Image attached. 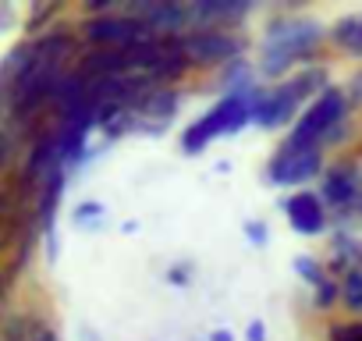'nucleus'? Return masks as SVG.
<instances>
[{
	"label": "nucleus",
	"instance_id": "obj_2",
	"mask_svg": "<svg viewBox=\"0 0 362 341\" xmlns=\"http://www.w3.org/2000/svg\"><path fill=\"white\" fill-rule=\"evenodd\" d=\"M344 93L341 89H323L309 107H305V114L298 117V125L291 128V135L284 139V146H281V153H305V149H320L323 142H330L334 139V132H337V125L344 121Z\"/></svg>",
	"mask_w": 362,
	"mask_h": 341
},
{
	"label": "nucleus",
	"instance_id": "obj_24",
	"mask_svg": "<svg viewBox=\"0 0 362 341\" xmlns=\"http://www.w3.org/2000/svg\"><path fill=\"white\" fill-rule=\"evenodd\" d=\"M351 86H355V93H358V96H362V71H358V75H355V82H351Z\"/></svg>",
	"mask_w": 362,
	"mask_h": 341
},
{
	"label": "nucleus",
	"instance_id": "obj_25",
	"mask_svg": "<svg viewBox=\"0 0 362 341\" xmlns=\"http://www.w3.org/2000/svg\"><path fill=\"white\" fill-rule=\"evenodd\" d=\"M4 291H8V284H4V274H0V299H4Z\"/></svg>",
	"mask_w": 362,
	"mask_h": 341
},
{
	"label": "nucleus",
	"instance_id": "obj_8",
	"mask_svg": "<svg viewBox=\"0 0 362 341\" xmlns=\"http://www.w3.org/2000/svg\"><path fill=\"white\" fill-rule=\"evenodd\" d=\"M362 196V182H358V170H351L348 163H337L327 170V178H323V192L320 200L334 210H355Z\"/></svg>",
	"mask_w": 362,
	"mask_h": 341
},
{
	"label": "nucleus",
	"instance_id": "obj_11",
	"mask_svg": "<svg viewBox=\"0 0 362 341\" xmlns=\"http://www.w3.org/2000/svg\"><path fill=\"white\" fill-rule=\"evenodd\" d=\"M189 68H192V64H189L185 54H163V50H160V61H156L146 75H149V82H153L156 89H170V82H177Z\"/></svg>",
	"mask_w": 362,
	"mask_h": 341
},
{
	"label": "nucleus",
	"instance_id": "obj_5",
	"mask_svg": "<svg viewBox=\"0 0 362 341\" xmlns=\"http://www.w3.org/2000/svg\"><path fill=\"white\" fill-rule=\"evenodd\" d=\"M245 40L235 36L231 29H192L181 36V54L189 57L192 68H217V64H231L242 61Z\"/></svg>",
	"mask_w": 362,
	"mask_h": 341
},
{
	"label": "nucleus",
	"instance_id": "obj_18",
	"mask_svg": "<svg viewBox=\"0 0 362 341\" xmlns=\"http://www.w3.org/2000/svg\"><path fill=\"white\" fill-rule=\"evenodd\" d=\"M249 238H252V242H259V245L267 242V231H263V224H259V221H256V224H249Z\"/></svg>",
	"mask_w": 362,
	"mask_h": 341
},
{
	"label": "nucleus",
	"instance_id": "obj_17",
	"mask_svg": "<svg viewBox=\"0 0 362 341\" xmlns=\"http://www.w3.org/2000/svg\"><path fill=\"white\" fill-rule=\"evenodd\" d=\"M337 295H341V284H337V281H330V277H327V281H323V284H320V288H316V309H330V306H334V299H337Z\"/></svg>",
	"mask_w": 362,
	"mask_h": 341
},
{
	"label": "nucleus",
	"instance_id": "obj_9",
	"mask_svg": "<svg viewBox=\"0 0 362 341\" xmlns=\"http://www.w3.org/2000/svg\"><path fill=\"white\" fill-rule=\"evenodd\" d=\"M284 214H288V221H291V228L298 235H320L327 228V207L313 192H295L284 203Z\"/></svg>",
	"mask_w": 362,
	"mask_h": 341
},
{
	"label": "nucleus",
	"instance_id": "obj_19",
	"mask_svg": "<svg viewBox=\"0 0 362 341\" xmlns=\"http://www.w3.org/2000/svg\"><path fill=\"white\" fill-rule=\"evenodd\" d=\"M348 54H351V57H362V22H358V33H355V43H351Z\"/></svg>",
	"mask_w": 362,
	"mask_h": 341
},
{
	"label": "nucleus",
	"instance_id": "obj_10",
	"mask_svg": "<svg viewBox=\"0 0 362 341\" xmlns=\"http://www.w3.org/2000/svg\"><path fill=\"white\" fill-rule=\"evenodd\" d=\"M86 79H117V75H132L128 64V50L117 47H96L89 54H82V61L75 64Z\"/></svg>",
	"mask_w": 362,
	"mask_h": 341
},
{
	"label": "nucleus",
	"instance_id": "obj_1",
	"mask_svg": "<svg viewBox=\"0 0 362 341\" xmlns=\"http://www.w3.org/2000/svg\"><path fill=\"white\" fill-rule=\"evenodd\" d=\"M323 33L316 22H274L263 43V75L277 79L298 61H313Z\"/></svg>",
	"mask_w": 362,
	"mask_h": 341
},
{
	"label": "nucleus",
	"instance_id": "obj_22",
	"mask_svg": "<svg viewBox=\"0 0 362 341\" xmlns=\"http://www.w3.org/2000/svg\"><path fill=\"white\" fill-rule=\"evenodd\" d=\"M33 341H57V337H54V330H47V327H43V330H36V337H33Z\"/></svg>",
	"mask_w": 362,
	"mask_h": 341
},
{
	"label": "nucleus",
	"instance_id": "obj_26",
	"mask_svg": "<svg viewBox=\"0 0 362 341\" xmlns=\"http://www.w3.org/2000/svg\"><path fill=\"white\" fill-rule=\"evenodd\" d=\"M355 210H358V214H362V196H358V203H355Z\"/></svg>",
	"mask_w": 362,
	"mask_h": 341
},
{
	"label": "nucleus",
	"instance_id": "obj_16",
	"mask_svg": "<svg viewBox=\"0 0 362 341\" xmlns=\"http://www.w3.org/2000/svg\"><path fill=\"white\" fill-rule=\"evenodd\" d=\"M327 337H330V341H362V320H351V323H334Z\"/></svg>",
	"mask_w": 362,
	"mask_h": 341
},
{
	"label": "nucleus",
	"instance_id": "obj_7",
	"mask_svg": "<svg viewBox=\"0 0 362 341\" xmlns=\"http://www.w3.org/2000/svg\"><path fill=\"white\" fill-rule=\"evenodd\" d=\"M320 167H323L320 149H305V153H281L277 149V156L270 160V182L274 185H302Z\"/></svg>",
	"mask_w": 362,
	"mask_h": 341
},
{
	"label": "nucleus",
	"instance_id": "obj_15",
	"mask_svg": "<svg viewBox=\"0 0 362 341\" xmlns=\"http://www.w3.org/2000/svg\"><path fill=\"white\" fill-rule=\"evenodd\" d=\"M295 270H298V274H302V277H305L313 288H320V284L327 281V270H323V267H320L313 256H302V260H295Z\"/></svg>",
	"mask_w": 362,
	"mask_h": 341
},
{
	"label": "nucleus",
	"instance_id": "obj_6",
	"mask_svg": "<svg viewBox=\"0 0 362 341\" xmlns=\"http://www.w3.org/2000/svg\"><path fill=\"white\" fill-rule=\"evenodd\" d=\"M149 25L139 22V18H128V15H103V18H86L82 22V40L96 50V47H132L139 40H149Z\"/></svg>",
	"mask_w": 362,
	"mask_h": 341
},
{
	"label": "nucleus",
	"instance_id": "obj_3",
	"mask_svg": "<svg viewBox=\"0 0 362 341\" xmlns=\"http://www.w3.org/2000/svg\"><path fill=\"white\" fill-rule=\"evenodd\" d=\"M320 82H327V71H323V68H313V71H305V75H298V79L277 86V89H256V86H252V89H249V114H252V121H256L259 128H277V125H284Z\"/></svg>",
	"mask_w": 362,
	"mask_h": 341
},
{
	"label": "nucleus",
	"instance_id": "obj_20",
	"mask_svg": "<svg viewBox=\"0 0 362 341\" xmlns=\"http://www.w3.org/2000/svg\"><path fill=\"white\" fill-rule=\"evenodd\" d=\"M263 337H267L263 323H252V327H249V341H263Z\"/></svg>",
	"mask_w": 362,
	"mask_h": 341
},
{
	"label": "nucleus",
	"instance_id": "obj_23",
	"mask_svg": "<svg viewBox=\"0 0 362 341\" xmlns=\"http://www.w3.org/2000/svg\"><path fill=\"white\" fill-rule=\"evenodd\" d=\"M210 341H231V334H228V330H217V334H214Z\"/></svg>",
	"mask_w": 362,
	"mask_h": 341
},
{
	"label": "nucleus",
	"instance_id": "obj_12",
	"mask_svg": "<svg viewBox=\"0 0 362 341\" xmlns=\"http://www.w3.org/2000/svg\"><path fill=\"white\" fill-rule=\"evenodd\" d=\"M177 107H181V93H177V89H156V93L146 100V107H142L139 114H149V117H170Z\"/></svg>",
	"mask_w": 362,
	"mask_h": 341
},
{
	"label": "nucleus",
	"instance_id": "obj_13",
	"mask_svg": "<svg viewBox=\"0 0 362 341\" xmlns=\"http://www.w3.org/2000/svg\"><path fill=\"white\" fill-rule=\"evenodd\" d=\"M341 299L351 313H362V267H348L341 281Z\"/></svg>",
	"mask_w": 362,
	"mask_h": 341
},
{
	"label": "nucleus",
	"instance_id": "obj_14",
	"mask_svg": "<svg viewBox=\"0 0 362 341\" xmlns=\"http://www.w3.org/2000/svg\"><path fill=\"white\" fill-rule=\"evenodd\" d=\"M358 22H362V15H351V18H341L337 25H334V33H330V40L341 47V50H351V43H355V33H358Z\"/></svg>",
	"mask_w": 362,
	"mask_h": 341
},
{
	"label": "nucleus",
	"instance_id": "obj_4",
	"mask_svg": "<svg viewBox=\"0 0 362 341\" xmlns=\"http://www.w3.org/2000/svg\"><path fill=\"white\" fill-rule=\"evenodd\" d=\"M249 121H252V114H249V93H228L192 128H185V135H181V149H185V153H203L217 135H231V132H238Z\"/></svg>",
	"mask_w": 362,
	"mask_h": 341
},
{
	"label": "nucleus",
	"instance_id": "obj_21",
	"mask_svg": "<svg viewBox=\"0 0 362 341\" xmlns=\"http://www.w3.org/2000/svg\"><path fill=\"white\" fill-rule=\"evenodd\" d=\"M96 214H103V210H100L96 203H89V207H82V210H78L75 217H96Z\"/></svg>",
	"mask_w": 362,
	"mask_h": 341
}]
</instances>
